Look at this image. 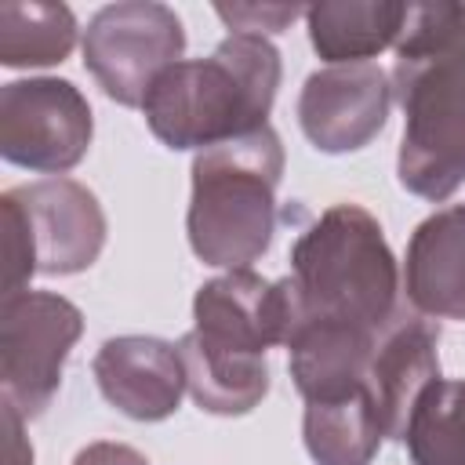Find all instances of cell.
<instances>
[{
    "label": "cell",
    "mask_w": 465,
    "mask_h": 465,
    "mask_svg": "<svg viewBox=\"0 0 465 465\" xmlns=\"http://www.w3.org/2000/svg\"><path fill=\"white\" fill-rule=\"evenodd\" d=\"M91 371L102 396L134 421L171 418L185 392L178 345L153 334H120L102 341Z\"/></svg>",
    "instance_id": "8fae6325"
},
{
    "label": "cell",
    "mask_w": 465,
    "mask_h": 465,
    "mask_svg": "<svg viewBox=\"0 0 465 465\" xmlns=\"http://www.w3.org/2000/svg\"><path fill=\"white\" fill-rule=\"evenodd\" d=\"M403 443L414 465H465V378H440L421 396Z\"/></svg>",
    "instance_id": "ac0fdd59"
},
{
    "label": "cell",
    "mask_w": 465,
    "mask_h": 465,
    "mask_svg": "<svg viewBox=\"0 0 465 465\" xmlns=\"http://www.w3.org/2000/svg\"><path fill=\"white\" fill-rule=\"evenodd\" d=\"M178 356L185 367V389L200 411L236 418L251 414L269 392V363L265 356H229L207 349L193 331L182 334Z\"/></svg>",
    "instance_id": "9a60e30c"
},
{
    "label": "cell",
    "mask_w": 465,
    "mask_h": 465,
    "mask_svg": "<svg viewBox=\"0 0 465 465\" xmlns=\"http://www.w3.org/2000/svg\"><path fill=\"white\" fill-rule=\"evenodd\" d=\"M287 334L294 323L320 320L381 334L400 312V265L378 218L360 203L327 207L291 247Z\"/></svg>",
    "instance_id": "7a4b0ae2"
},
{
    "label": "cell",
    "mask_w": 465,
    "mask_h": 465,
    "mask_svg": "<svg viewBox=\"0 0 465 465\" xmlns=\"http://www.w3.org/2000/svg\"><path fill=\"white\" fill-rule=\"evenodd\" d=\"M392 94L403 109L400 185L432 203L454 196L465 185V4H411Z\"/></svg>",
    "instance_id": "6da1fadb"
},
{
    "label": "cell",
    "mask_w": 465,
    "mask_h": 465,
    "mask_svg": "<svg viewBox=\"0 0 465 465\" xmlns=\"http://www.w3.org/2000/svg\"><path fill=\"white\" fill-rule=\"evenodd\" d=\"M436 327L421 312H400L374 345L367 389L374 396L385 440L407 436V425L421 403V396L440 381V356H436Z\"/></svg>",
    "instance_id": "7c38bea8"
},
{
    "label": "cell",
    "mask_w": 465,
    "mask_h": 465,
    "mask_svg": "<svg viewBox=\"0 0 465 465\" xmlns=\"http://www.w3.org/2000/svg\"><path fill=\"white\" fill-rule=\"evenodd\" d=\"M4 214V294L25 291L36 272L73 276L98 262L105 247V211L73 178H44L7 189Z\"/></svg>",
    "instance_id": "5b68a950"
},
{
    "label": "cell",
    "mask_w": 465,
    "mask_h": 465,
    "mask_svg": "<svg viewBox=\"0 0 465 465\" xmlns=\"http://www.w3.org/2000/svg\"><path fill=\"white\" fill-rule=\"evenodd\" d=\"M182 18L156 0L102 7L84 29V65L116 105H142L153 84L182 62Z\"/></svg>",
    "instance_id": "52a82bcc"
},
{
    "label": "cell",
    "mask_w": 465,
    "mask_h": 465,
    "mask_svg": "<svg viewBox=\"0 0 465 465\" xmlns=\"http://www.w3.org/2000/svg\"><path fill=\"white\" fill-rule=\"evenodd\" d=\"M193 334L229 356H265L287 341V291L283 280H265L251 269H232L207 280L193 298Z\"/></svg>",
    "instance_id": "30bf717a"
},
{
    "label": "cell",
    "mask_w": 465,
    "mask_h": 465,
    "mask_svg": "<svg viewBox=\"0 0 465 465\" xmlns=\"http://www.w3.org/2000/svg\"><path fill=\"white\" fill-rule=\"evenodd\" d=\"M280 178L283 145L269 124L196 153L185 214L193 254L214 269H251L276 232Z\"/></svg>",
    "instance_id": "277c9868"
},
{
    "label": "cell",
    "mask_w": 465,
    "mask_h": 465,
    "mask_svg": "<svg viewBox=\"0 0 465 465\" xmlns=\"http://www.w3.org/2000/svg\"><path fill=\"white\" fill-rule=\"evenodd\" d=\"M411 4L396 0H323L305 7L309 44L331 65H356L403 36Z\"/></svg>",
    "instance_id": "5bb4252c"
},
{
    "label": "cell",
    "mask_w": 465,
    "mask_h": 465,
    "mask_svg": "<svg viewBox=\"0 0 465 465\" xmlns=\"http://www.w3.org/2000/svg\"><path fill=\"white\" fill-rule=\"evenodd\" d=\"M84 334V312L51 291H15L0 305V381L4 403L25 421L40 418L58 385L73 345Z\"/></svg>",
    "instance_id": "8992f818"
},
{
    "label": "cell",
    "mask_w": 465,
    "mask_h": 465,
    "mask_svg": "<svg viewBox=\"0 0 465 465\" xmlns=\"http://www.w3.org/2000/svg\"><path fill=\"white\" fill-rule=\"evenodd\" d=\"M73 465H149L142 450L127 447V443H113V440H98V443H87Z\"/></svg>",
    "instance_id": "ffe728a7"
},
{
    "label": "cell",
    "mask_w": 465,
    "mask_h": 465,
    "mask_svg": "<svg viewBox=\"0 0 465 465\" xmlns=\"http://www.w3.org/2000/svg\"><path fill=\"white\" fill-rule=\"evenodd\" d=\"M403 291L429 320H465V203L429 214L411 232Z\"/></svg>",
    "instance_id": "4fadbf2b"
},
{
    "label": "cell",
    "mask_w": 465,
    "mask_h": 465,
    "mask_svg": "<svg viewBox=\"0 0 465 465\" xmlns=\"http://www.w3.org/2000/svg\"><path fill=\"white\" fill-rule=\"evenodd\" d=\"M302 436L316 465H371L385 440V429L374 396L363 385L334 400L305 403Z\"/></svg>",
    "instance_id": "2e32d148"
},
{
    "label": "cell",
    "mask_w": 465,
    "mask_h": 465,
    "mask_svg": "<svg viewBox=\"0 0 465 465\" xmlns=\"http://www.w3.org/2000/svg\"><path fill=\"white\" fill-rule=\"evenodd\" d=\"M76 44V15L65 4H0V62L7 69L58 65Z\"/></svg>",
    "instance_id": "e0dca14e"
},
{
    "label": "cell",
    "mask_w": 465,
    "mask_h": 465,
    "mask_svg": "<svg viewBox=\"0 0 465 465\" xmlns=\"http://www.w3.org/2000/svg\"><path fill=\"white\" fill-rule=\"evenodd\" d=\"M280 76V51L269 36L229 33L207 58L174 62L145 94L142 113L167 149L203 153L265 127Z\"/></svg>",
    "instance_id": "3957f363"
},
{
    "label": "cell",
    "mask_w": 465,
    "mask_h": 465,
    "mask_svg": "<svg viewBox=\"0 0 465 465\" xmlns=\"http://www.w3.org/2000/svg\"><path fill=\"white\" fill-rule=\"evenodd\" d=\"M392 105V84L374 62L316 69L298 94L302 134L327 156L371 145Z\"/></svg>",
    "instance_id": "9c48e42d"
},
{
    "label": "cell",
    "mask_w": 465,
    "mask_h": 465,
    "mask_svg": "<svg viewBox=\"0 0 465 465\" xmlns=\"http://www.w3.org/2000/svg\"><path fill=\"white\" fill-rule=\"evenodd\" d=\"M94 120L73 80L29 76L0 87V156L15 167L62 178L91 149Z\"/></svg>",
    "instance_id": "ba28073f"
},
{
    "label": "cell",
    "mask_w": 465,
    "mask_h": 465,
    "mask_svg": "<svg viewBox=\"0 0 465 465\" xmlns=\"http://www.w3.org/2000/svg\"><path fill=\"white\" fill-rule=\"evenodd\" d=\"M214 11L232 33H258V36L283 33L298 15H305V7L298 4H262V7L258 4H232V7L218 4Z\"/></svg>",
    "instance_id": "d6986e66"
}]
</instances>
